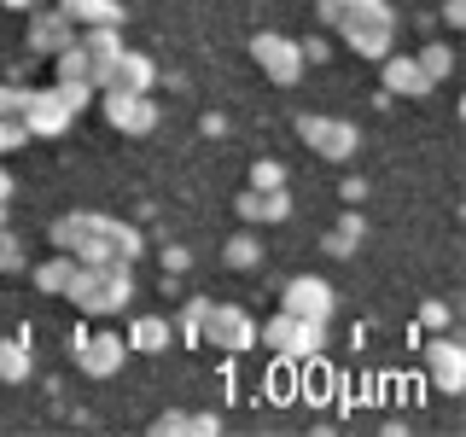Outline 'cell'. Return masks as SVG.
<instances>
[{"label":"cell","mask_w":466,"mask_h":437,"mask_svg":"<svg viewBox=\"0 0 466 437\" xmlns=\"http://www.w3.org/2000/svg\"><path fill=\"white\" fill-rule=\"evenodd\" d=\"M198 344L222 350V356H245L257 344V320L239 310V303H204V320H198Z\"/></svg>","instance_id":"6"},{"label":"cell","mask_w":466,"mask_h":437,"mask_svg":"<svg viewBox=\"0 0 466 437\" xmlns=\"http://www.w3.org/2000/svg\"><path fill=\"white\" fill-rule=\"evenodd\" d=\"M24 262H29V257H24V239H18V233H12V222H6V228H0V274H18Z\"/></svg>","instance_id":"29"},{"label":"cell","mask_w":466,"mask_h":437,"mask_svg":"<svg viewBox=\"0 0 466 437\" xmlns=\"http://www.w3.org/2000/svg\"><path fill=\"white\" fill-rule=\"evenodd\" d=\"M70 350H76V368L87 379H116V373H123V361H128L123 332H87V327H76Z\"/></svg>","instance_id":"11"},{"label":"cell","mask_w":466,"mask_h":437,"mask_svg":"<svg viewBox=\"0 0 466 437\" xmlns=\"http://www.w3.org/2000/svg\"><path fill=\"white\" fill-rule=\"evenodd\" d=\"M58 12H65L76 29H94V24L123 29V0H58Z\"/></svg>","instance_id":"19"},{"label":"cell","mask_w":466,"mask_h":437,"mask_svg":"<svg viewBox=\"0 0 466 437\" xmlns=\"http://www.w3.org/2000/svg\"><path fill=\"white\" fill-rule=\"evenodd\" d=\"M257 339L268 344L280 361H315V356H320V344H327V327H320V320L291 315V310H274L268 327H257Z\"/></svg>","instance_id":"5"},{"label":"cell","mask_w":466,"mask_h":437,"mask_svg":"<svg viewBox=\"0 0 466 437\" xmlns=\"http://www.w3.org/2000/svg\"><path fill=\"white\" fill-rule=\"evenodd\" d=\"M280 310H291V315L320 320V327H327L332 310H339V291L327 286V274H291L286 291H280Z\"/></svg>","instance_id":"12"},{"label":"cell","mask_w":466,"mask_h":437,"mask_svg":"<svg viewBox=\"0 0 466 437\" xmlns=\"http://www.w3.org/2000/svg\"><path fill=\"white\" fill-rule=\"evenodd\" d=\"M152 432H157V437H175V432L210 437V432H222V414H204V408H169V414L152 420Z\"/></svg>","instance_id":"20"},{"label":"cell","mask_w":466,"mask_h":437,"mask_svg":"<svg viewBox=\"0 0 466 437\" xmlns=\"http://www.w3.org/2000/svg\"><path fill=\"white\" fill-rule=\"evenodd\" d=\"M53 82H94V70H87V53L70 41L65 53H53Z\"/></svg>","instance_id":"25"},{"label":"cell","mask_w":466,"mask_h":437,"mask_svg":"<svg viewBox=\"0 0 466 437\" xmlns=\"http://www.w3.org/2000/svg\"><path fill=\"white\" fill-rule=\"evenodd\" d=\"M0 6H12V12H29V6H35V0H0Z\"/></svg>","instance_id":"40"},{"label":"cell","mask_w":466,"mask_h":437,"mask_svg":"<svg viewBox=\"0 0 466 437\" xmlns=\"http://www.w3.org/2000/svg\"><path fill=\"white\" fill-rule=\"evenodd\" d=\"M315 18L356 58H373V65L397 47V12H390V0H315Z\"/></svg>","instance_id":"2"},{"label":"cell","mask_w":466,"mask_h":437,"mask_svg":"<svg viewBox=\"0 0 466 437\" xmlns=\"http://www.w3.org/2000/svg\"><path fill=\"white\" fill-rule=\"evenodd\" d=\"M251 58H257V70L274 87H298L303 70H309V65H303V53H298V41L280 36V29H257V36H251Z\"/></svg>","instance_id":"7"},{"label":"cell","mask_w":466,"mask_h":437,"mask_svg":"<svg viewBox=\"0 0 466 437\" xmlns=\"http://www.w3.org/2000/svg\"><path fill=\"white\" fill-rule=\"evenodd\" d=\"M233 210H239V222H251V228H257V222H262V198H257V187H245V193L233 198Z\"/></svg>","instance_id":"32"},{"label":"cell","mask_w":466,"mask_h":437,"mask_svg":"<svg viewBox=\"0 0 466 437\" xmlns=\"http://www.w3.org/2000/svg\"><path fill=\"white\" fill-rule=\"evenodd\" d=\"M414 65H420V70H426V82L437 87V82H443V76H449V70H455V47H449V41H426V47H420V53H414Z\"/></svg>","instance_id":"24"},{"label":"cell","mask_w":466,"mask_h":437,"mask_svg":"<svg viewBox=\"0 0 466 437\" xmlns=\"http://www.w3.org/2000/svg\"><path fill=\"white\" fill-rule=\"evenodd\" d=\"M12 193H18V181H12V169H6V164H0V198H6V204H12Z\"/></svg>","instance_id":"39"},{"label":"cell","mask_w":466,"mask_h":437,"mask_svg":"<svg viewBox=\"0 0 466 437\" xmlns=\"http://www.w3.org/2000/svg\"><path fill=\"white\" fill-rule=\"evenodd\" d=\"M76 111L65 106V94L47 82V87H29V106H24V135L29 140H65Z\"/></svg>","instance_id":"10"},{"label":"cell","mask_w":466,"mask_h":437,"mask_svg":"<svg viewBox=\"0 0 466 437\" xmlns=\"http://www.w3.org/2000/svg\"><path fill=\"white\" fill-rule=\"evenodd\" d=\"M449 320H455V310H449L443 298H426V303H420V327H426V332H449Z\"/></svg>","instance_id":"31"},{"label":"cell","mask_w":466,"mask_h":437,"mask_svg":"<svg viewBox=\"0 0 466 437\" xmlns=\"http://www.w3.org/2000/svg\"><path fill=\"white\" fill-rule=\"evenodd\" d=\"M420 368H426L431 391H443V397H461V391H466V344L449 339V332H431V339L420 344Z\"/></svg>","instance_id":"8"},{"label":"cell","mask_w":466,"mask_h":437,"mask_svg":"<svg viewBox=\"0 0 466 437\" xmlns=\"http://www.w3.org/2000/svg\"><path fill=\"white\" fill-rule=\"evenodd\" d=\"M106 87H128V94H152V87H157V58H152V53H128V47H123V58L111 65Z\"/></svg>","instance_id":"18"},{"label":"cell","mask_w":466,"mask_h":437,"mask_svg":"<svg viewBox=\"0 0 466 437\" xmlns=\"http://www.w3.org/2000/svg\"><path fill=\"white\" fill-rule=\"evenodd\" d=\"M24 106H29V87L24 82H0V123H24Z\"/></svg>","instance_id":"27"},{"label":"cell","mask_w":466,"mask_h":437,"mask_svg":"<svg viewBox=\"0 0 466 437\" xmlns=\"http://www.w3.org/2000/svg\"><path fill=\"white\" fill-rule=\"evenodd\" d=\"M344 198L361 204V198H368V181H361V175H344Z\"/></svg>","instance_id":"38"},{"label":"cell","mask_w":466,"mask_h":437,"mask_svg":"<svg viewBox=\"0 0 466 437\" xmlns=\"http://www.w3.org/2000/svg\"><path fill=\"white\" fill-rule=\"evenodd\" d=\"M379 87H385L390 99H426V94H431L426 70H420L408 53H397V47H390L385 58H379Z\"/></svg>","instance_id":"14"},{"label":"cell","mask_w":466,"mask_h":437,"mask_svg":"<svg viewBox=\"0 0 466 437\" xmlns=\"http://www.w3.org/2000/svg\"><path fill=\"white\" fill-rule=\"evenodd\" d=\"M222 257H228V269H239V274H251L257 262H262V239L251 228H239V233H228V245H222Z\"/></svg>","instance_id":"23"},{"label":"cell","mask_w":466,"mask_h":437,"mask_svg":"<svg viewBox=\"0 0 466 437\" xmlns=\"http://www.w3.org/2000/svg\"><path fill=\"white\" fill-rule=\"evenodd\" d=\"M198 128L216 140V135H228V117H222V111H204V117H198Z\"/></svg>","instance_id":"36"},{"label":"cell","mask_w":466,"mask_h":437,"mask_svg":"<svg viewBox=\"0 0 466 437\" xmlns=\"http://www.w3.org/2000/svg\"><path fill=\"white\" fill-rule=\"evenodd\" d=\"M298 53H303V65H320L332 47H327V36H309V41H298Z\"/></svg>","instance_id":"35"},{"label":"cell","mask_w":466,"mask_h":437,"mask_svg":"<svg viewBox=\"0 0 466 437\" xmlns=\"http://www.w3.org/2000/svg\"><path fill=\"white\" fill-rule=\"evenodd\" d=\"M262 198V222H291V193L286 187H274V193H257ZM257 222V228H262Z\"/></svg>","instance_id":"30"},{"label":"cell","mask_w":466,"mask_h":437,"mask_svg":"<svg viewBox=\"0 0 466 437\" xmlns=\"http://www.w3.org/2000/svg\"><path fill=\"white\" fill-rule=\"evenodd\" d=\"M47 245H53V251H70L76 262L135 269L140 251H146V233L135 222H123V216H106V210H65L47 228Z\"/></svg>","instance_id":"1"},{"label":"cell","mask_w":466,"mask_h":437,"mask_svg":"<svg viewBox=\"0 0 466 437\" xmlns=\"http://www.w3.org/2000/svg\"><path fill=\"white\" fill-rule=\"evenodd\" d=\"M193 269V251L187 245H164V274H187Z\"/></svg>","instance_id":"33"},{"label":"cell","mask_w":466,"mask_h":437,"mask_svg":"<svg viewBox=\"0 0 466 437\" xmlns=\"http://www.w3.org/2000/svg\"><path fill=\"white\" fill-rule=\"evenodd\" d=\"M298 140L309 146L315 158H327V164H350V158L361 152V128L350 123V117H332V111H303Z\"/></svg>","instance_id":"4"},{"label":"cell","mask_w":466,"mask_h":437,"mask_svg":"<svg viewBox=\"0 0 466 437\" xmlns=\"http://www.w3.org/2000/svg\"><path fill=\"white\" fill-rule=\"evenodd\" d=\"M65 298L76 303L87 320H111L135 303V269H106V262H76Z\"/></svg>","instance_id":"3"},{"label":"cell","mask_w":466,"mask_h":437,"mask_svg":"<svg viewBox=\"0 0 466 437\" xmlns=\"http://www.w3.org/2000/svg\"><path fill=\"white\" fill-rule=\"evenodd\" d=\"M99 111H106V123L116 135L128 140H146L157 128V99L152 94H128V87H99Z\"/></svg>","instance_id":"9"},{"label":"cell","mask_w":466,"mask_h":437,"mask_svg":"<svg viewBox=\"0 0 466 437\" xmlns=\"http://www.w3.org/2000/svg\"><path fill=\"white\" fill-rule=\"evenodd\" d=\"M76 47L87 53V70H94V87H106L111 65H116V58H123V29H111V24L76 29Z\"/></svg>","instance_id":"15"},{"label":"cell","mask_w":466,"mask_h":437,"mask_svg":"<svg viewBox=\"0 0 466 437\" xmlns=\"http://www.w3.org/2000/svg\"><path fill=\"white\" fill-rule=\"evenodd\" d=\"M6 222H12V216H6V198H0V228H6Z\"/></svg>","instance_id":"41"},{"label":"cell","mask_w":466,"mask_h":437,"mask_svg":"<svg viewBox=\"0 0 466 437\" xmlns=\"http://www.w3.org/2000/svg\"><path fill=\"white\" fill-rule=\"evenodd\" d=\"M70 41H76V24H70L58 6H53V12H35V6H29V36H24V47L35 53V58H53V53H65Z\"/></svg>","instance_id":"13"},{"label":"cell","mask_w":466,"mask_h":437,"mask_svg":"<svg viewBox=\"0 0 466 437\" xmlns=\"http://www.w3.org/2000/svg\"><path fill=\"white\" fill-rule=\"evenodd\" d=\"M18 146H29L24 123H0V158H6V152H18Z\"/></svg>","instance_id":"34"},{"label":"cell","mask_w":466,"mask_h":437,"mask_svg":"<svg viewBox=\"0 0 466 437\" xmlns=\"http://www.w3.org/2000/svg\"><path fill=\"white\" fill-rule=\"evenodd\" d=\"M29 373H35V361H29V332L0 339V385H24Z\"/></svg>","instance_id":"21"},{"label":"cell","mask_w":466,"mask_h":437,"mask_svg":"<svg viewBox=\"0 0 466 437\" xmlns=\"http://www.w3.org/2000/svg\"><path fill=\"white\" fill-rule=\"evenodd\" d=\"M123 344L135 350V356H164V350L175 344V327H169V315H157V310H140L135 320H128Z\"/></svg>","instance_id":"16"},{"label":"cell","mask_w":466,"mask_h":437,"mask_svg":"<svg viewBox=\"0 0 466 437\" xmlns=\"http://www.w3.org/2000/svg\"><path fill=\"white\" fill-rule=\"evenodd\" d=\"M443 24H449V29L466 24V0H443Z\"/></svg>","instance_id":"37"},{"label":"cell","mask_w":466,"mask_h":437,"mask_svg":"<svg viewBox=\"0 0 466 437\" xmlns=\"http://www.w3.org/2000/svg\"><path fill=\"white\" fill-rule=\"evenodd\" d=\"M361 239H368V216H361V210H344L339 222L320 233V251H327L332 262H350V257L361 251Z\"/></svg>","instance_id":"17"},{"label":"cell","mask_w":466,"mask_h":437,"mask_svg":"<svg viewBox=\"0 0 466 437\" xmlns=\"http://www.w3.org/2000/svg\"><path fill=\"white\" fill-rule=\"evenodd\" d=\"M251 187H257V193L286 187V164H280V158H257V164H251Z\"/></svg>","instance_id":"28"},{"label":"cell","mask_w":466,"mask_h":437,"mask_svg":"<svg viewBox=\"0 0 466 437\" xmlns=\"http://www.w3.org/2000/svg\"><path fill=\"white\" fill-rule=\"evenodd\" d=\"M70 274H76V257H70V251H53L47 262H35V269H29V280H35L41 291H47V298H53V291H58V298H65Z\"/></svg>","instance_id":"22"},{"label":"cell","mask_w":466,"mask_h":437,"mask_svg":"<svg viewBox=\"0 0 466 437\" xmlns=\"http://www.w3.org/2000/svg\"><path fill=\"white\" fill-rule=\"evenodd\" d=\"M204 303H210V298H187V303H181V315L169 320V327H175V339H181L187 350L198 344V320H204Z\"/></svg>","instance_id":"26"}]
</instances>
